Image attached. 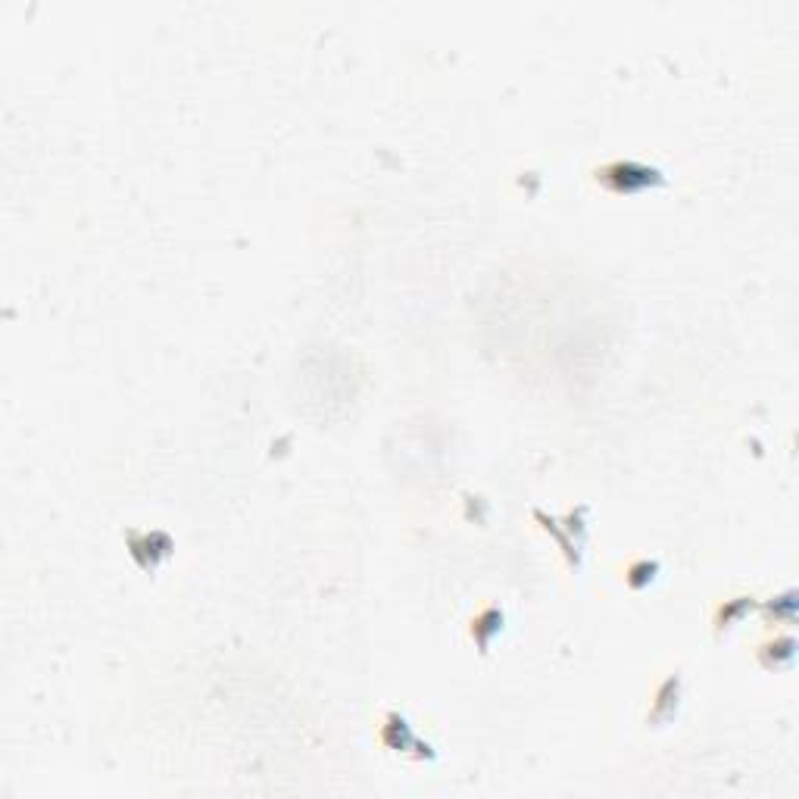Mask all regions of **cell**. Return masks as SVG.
<instances>
[{
    "instance_id": "6da1fadb",
    "label": "cell",
    "mask_w": 799,
    "mask_h": 799,
    "mask_svg": "<svg viewBox=\"0 0 799 799\" xmlns=\"http://www.w3.org/2000/svg\"><path fill=\"white\" fill-rule=\"evenodd\" d=\"M596 182H603L606 188L615 191V194H634V191H646L653 185H662V175L650 166H641V163H622L615 159L610 166L596 169Z\"/></svg>"
}]
</instances>
